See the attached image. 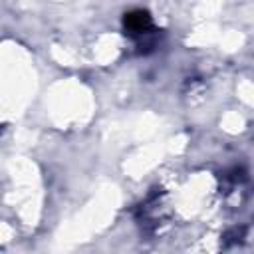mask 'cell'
<instances>
[{"label":"cell","mask_w":254,"mask_h":254,"mask_svg":"<svg viewBox=\"0 0 254 254\" xmlns=\"http://www.w3.org/2000/svg\"><path fill=\"white\" fill-rule=\"evenodd\" d=\"M125 26H127V30L131 34H139V32H143V30H147L151 26V20H149V16L145 12H133V14H129L125 18Z\"/></svg>","instance_id":"1"}]
</instances>
